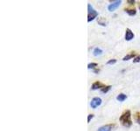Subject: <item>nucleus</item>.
Here are the masks:
<instances>
[{
  "label": "nucleus",
  "instance_id": "f257e3e1",
  "mask_svg": "<svg viewBox=\"0 0 140 131\" xmlns=\"http://www.w3.org/2000/svg\"><path fill=\"white\" fill-rule=\"evenodd\" d=\"M119 121L121 122V124L124 127L126 128H130L132 125V120H131V113L130 110H126L124 111L122 115L120 116Z\"/></svg>",
  "mask_w": 140,
  "mask_h": 131
},
{
  "label": "nucleus",
  "instance_id": "f03ea898",
  "mask_svg": "<svg viewBox=\"0 0 140 131\" xmlns=\"http://www.w3.org/2000/svg\"><path fill=\"white\" fill-rule=\"evenodd\" d=\"M97 16H98L97 11H95L94 8H93L89 4H88V22H91V21H93Z\"/></svg>",
  "mask_w": 140,
  "mask_h": 131
},
{
  "label": "nucleus",
  "instance_id": "7ed1b4c3",
  "mask_svg": "<svg viewBox=\"0 0 140 131\" xmlns=\"http://www.w3.org/2000/svg\"><path fill=\"white\" fill-rule=\"evenodd\" d=\"M102 104V99L99 97H94L90 102V107L92 108H96Z\"/></svg>",
  "mask_w": 140,
  "mask_h": 131
},
{
  "label": "nucleus",
  "instance_id": "20e7f679",
  "mask_svg": "<svg viewBox=\"0 0 140 131\" xmlns=\"http://www.w3.org/2000/svg\"><path fill=\"white\" fill-rule=\"evenodd\" d=\"M122 4V1H114L110 4L108 5V10L109 11H114L115 10H116L120 6V4Z\"/></svg>",
  "mask_w": 140,
  "mask_h": 131
},
{
  "label": "nucleus",
  "instance_id": "39448f33",
  "mask_svg": "<svg viewBox=\"0 0 140 131\" xmlns=\"http://www.w3.org/2000/svg\"><path fill=\"white\" fill-rule=\"evenodd\" d=\"M134 39V33H133L132 31H131V29L127 28L125 31V40L127 41H131V39Z\"/></svg>",
  "mask_w": 140,
  "mask_h": 131
},
{
  "label": "nucleus",
  "instance_id": "423d86ee",
  "mask_svg": "<svg viewBox=\"0 0 140 131\" xmlns=\"http://www.w3.org/2000/svg\"><path fill=\"white\" fill-rule=\"evenodd\" d=\"M105 86L103 85L102 82H100V81H96V82H94V83L92 84V86H91V89H92V90H97V89H102Z\"/></svg>",
  "mask_w": 140,
  "mask_h": 131
},
{
  "label": "nucleus",
  "instance_id": "0eeeda50",
  "mask_svg": "<svg viewBox=\"0 0 140 131\" xmlns=\"http://www.w3.org/2000/svg\"><path fill=\"white\" fill-rule=\"evenodd\" d=\"M112 128H113V125L109 124V125H105V126L101 127L97 131H111L112 130Z\"/></svg>",
  "mask_w": 140,
  "mask_h": 131
},
{
  "label": "nucleus",
  "instance_id": "6e6552de",
  "mask_svg": "<svg viewBox=\"0 0 140 131\" xmlns=\"http://www.w3.org/2000/svg\"><path fill=\"white\" fill-rule=\"evenodd\" d=\"M103 54V50L102 49H100V48L96 47L94 49V51H93V55L96 56V57H97V56H100Z\"/></svg>",
  "mask_w": 140,
  "mask_h": 131
},
{
  "label": "nucleus",
  "instance_id": "1a4fd4ad",
  "mask_svg": "<svg viewBox=\"0 0 140 131\" xmlns=\"http://www.w3.org/2000/svg\"><path fill=\"white\" fill-rule=\"evenodd\" d=\"M125 12H127L128 14L130 15V16H135L137 13V11L135 8H133V9H129V8H125Z\"/></svg>",
  "mask_w": 140,
  "mask_h": 131
},
{
  "label": "nucleus",
  "instance_id": "9d476101",
  "mask_svg": "<svg viewBox=\"0 0 140 131\" xmlns=\"http://www.w3.org/2000/svg\"><path fill=\"white\" fill-rule=\"evenodd\" d=\"M126 98H127V96H126V94H118L117 96H116V100L118 101V102H124V100H126Z\"/></svg>",
  "mask_w": 140,
  "mask_h": 131
},
{
  "label": "nucleus",
  "instance_id": "9b49d317",
  "mask_svg": "<svg viewBox=\"0 0 140 131\" xmlns=\"http://www.w3.org/2000/svg\"><path fill=\"white\" fill-rule=\"evenodd\" d=\"M98 24L103 26H107V21L105 20V19H103V18H99L98 19Z\"/></svg>",
  "mask_w": 140,
  "mask_h": 131
},
{
  "label": "nucleus",
  "instance_id": "f8f14e48",
  "mask_svg": "<svg viewBox=\"0 0 140 131\" xmlns=\"http://www.w3.org/2000/svg\"><path fill=\"white\" fill-rule=\"evenodd\" d=\"M134 57H135V53H134V52H132V53H130V54H128V55H126L125 57H124L123 60H124V61L129 60V59H132V58H134Z\"/></svg>",
  "mask_w": 140,
  "mask_h": 131
},
{
  "label": "nucleus",
  "instance_id": "ddd939ff",
  "mask_svg": "<svg viewBox=\"0 0 140 131\" xmlns=\"http://www.w3.org/2000/svg\"><path fill=\"white\" fill-rule=\"evenodd\" d=\"M110 88H111V86H105L104 87H103L101 89V92L103 93V94H106V93H108L110 90Z\"/></svg>",
  "mask_w": 140,
  "mask_h": 131
},
{
  "label": "nucleus",
  "instance_id": "4468645a",
  "mask_svg": "<svg viewBox=\"0 0 140 131\" xmlns=\"http://www.w3.org/2000/svg\"><path fill=\"white\" fill-rule=\"evenodd\" d=\"M134 118H135V121H136V122H137V123L140 124V113L137 112V113H136V114H135Z\"/></svg>",
  "mask_w": 140,
  "mask_h": 131
},
{
  "label": "nucleus",
  "instance_id": "2eb2a0df",
  "mask_svg": "<svg viewBox=\"0 0 140 131\" xmlns=\"http://www.w3.org/2000/svg\"><path fill=\"white\" fill-rule=\"evenodd\" d=\"M97 66H98V65L96 64V63H89V64L88 65V68H89V69L95 68V67H96Z\"/></svg>",
  "mask_w": 140,
  "mask_h": 131
},
{
  "label": "nucleus",
  "instance_id": "dca6fc26",
  "mask_svg": "<svg viewBox=\"0 0 140 131\" xmlns=\"http://www.w3.org/2000/svg\"><path fill=\"white\" fill-rule=\"evenodd\" d=\"M133 62H134V63H138V62H140V55H138V56H136V57L134 58V59H133Z\"/></svg>",
  "mask_w": 140,
  "mask_h": 131
},
{
  "label": "nucleus",
  "instance_id": "f3484780",
  "mask_svg": "<svg viewBox=\"0 0 140 131\" xmlns=\"http://www.w3.org/2000/svg\"><path fill=\"white\" fill-rule=\"evenodd\" d=\"M116 62V59H110V60L108 61L107 64H108V65H113V64H115Z\"/></svg>",
  "mask_w": 140,
  "mask_h": 131
},
{
  "label": "nucleus",
  "instance_id": "a211bd4d",
  "mask_svg": "<svg viewBox=\"0 0 140 131\" xmlns=\"http://www.w3.org/2000/svg\"><path fill=\"white\" fill-rule=\"evenodd\" d=\"M94 117V114H89V117H88V122H90V120Z\"/></svg>",
  "mask_w": 140,
  "mask_h": 131
},
{
  "label": "nucleus",
  "instance_id": "6ab92c4d",
  "mask_svg": "<svg viewBox=\"0 0 140 131\" xmlns=\"http://www.w3.org/2000/svg\"><path fill=\"white\" fill-rule=\"evenodd\" d=\"M127 3H129L130 4H134L135 1H134V0H128Z\"/></svg>",
  "mask_w": 140,
  "mask_h": 131
},
{
  "label": "nucleus",
  "instance_id": "aec40b11",
  "mask_svg": "<svg viewBox=\"0 0 140 131\" xmlns=\"http://www.w3.org/2000/svg\"><path fill=\"white\" fill-rule=\"evenodd\" d=\"M138 7H139V9H140V4H139V5H138Z\"/></svg>",
  "mask_w": 140,
  "mask_h": 131
}]
</instances>
